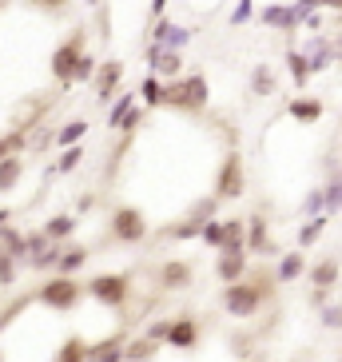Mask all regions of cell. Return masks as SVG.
I'll return each mask as SVG.
<instances>
[{
  "mask_svg": "<svg viewBox=\"0 0 342 362\" xmlns=\"http://www.w3.org/2000/svg\"><path fill=\"white\" fill-rule=\"evenodd\" d=\"M326 223H331V215H314V219H310V223L299 231V247H310V243H314V239L322 235V227H326Z\"/></svg>",
  "mask_w": 342,
  "mask_h": 362,
  "instance_id": "f35d334b",
  "label": "cell"
},
{
  "mask_svg": "<svg viewBox=\"0 0 342 362\" xmlns=\"http://www.w3.org/2000/svg\"><path fill=\"white\" fill-rule=\"evenodd\" d=\"M76 227H80V219H76V215H52V219L44 223V235H48L52 243H68V239L76 235Z\"/></svg>",
  "mask_w": 342,
  "mask_h": 362,
  "instance_id": "4316f807",
  "label": "cell"
},
{
  "mask_svg": "<svg viewBox=\"0 0 342 362\" xmlns=\"http://www.w3.org/2000/svg\"><path fill=\"white\" fill-rule=\"evenodd\" d=\"M247 251H251V255H275L278 251L263 215H251V219H247Z\"/></svg>",
  "mask_w": 342,
  "mask_h": 362,
  "instance_id": "e0dca14e",
  "label": "cell"
},
{
  "mask_svg": "<svg viewBox=\"0 0 342 362\" xmlns=\"http://www.w3.org/2000/svg\"><path fill=\"white\" fill-rule=\"evenodd\" d=\"M12 151H28V128H16L8 136H0V160L12 156Z\"/></svg>",
  "mask_w": 342,
  "mask_h": 362,
  "instance_id": "d590c367",
  "label": "cell"
},
{
  "mask_svg": "<svg viewBox=\"0 0 342 362\" xmlns=\"http://www.w3.org/2000/svg\"><path fill=\"white\" fill-rule=\"evenodd\" d=\"M247 192V168H243V156L239 151H227L223 163H219V171H215V187L211 195L219 203H231V199H243Z\"/></svg>",
  "mask_w": 342,
  "mask_h": 362,
  "instance_id": "8992f818",
  "label": "cell"
},
{
  "mask_svg": "<svg viewBox=\"0 0 342 362\" xmlns=\"http://www.w3.org/2000/svg\"><path fill=\"white\" fill-rule=\"evenodd\" d=\"M302 275H307V255H302V247L299 251H287V255L278 259V267H275L278 283H295V279H302Z\"/></svg>",
  "mask_w": 342,
  "mask_h": 362,
  "instance_id": "d4e9b609",
  "label": "cell"
},
{
  "mask_svg": "<svg viewBox=\"0 0 342 362\" xmlns=\"http://www.w3.org/2000/svg\"><path fill=\"white\" fill-rule=\"evenodd\" d=\"M287 68H290V76H295V84L299 88H307V80L314 72H310V60H307V52H302V48H290L287 52Z\"/></svg>",
  "mask_w": 342,
  "mask_h": 362,
  "instance_id": "d6a6232c",
  "label": "cell"
},
{
  "mask_svg": "<svg viewBox=\"0 0 342 362\" xmlns=\"http://www.w3.org/2000/svg\"><path fill=\"white\" fill-rule=\"evenodd\" d=\"M251 16H255V0H239V4H235V12H231V24L239 28V24H247Z\"/></svg>",
  "mask_w": 342,
  "mask_h": 362,
  "instance_id": "b9f144b4",
  "label": "cell"
},
{
  "mask_svg": "<svg viewBox=\"0 0 342 362\" xmlns=\"http://www.w3.org/2000/svg\"><path fill=\"white\" fill-rule=\"evenodd\" d=\"M322 112H326V107H322L319 96H295V100L287 104V116L299 119V124H319Z\"/></svg>",
  "mask_w": 342,
  "mask_h": 362,
  "instance_id": "44dd1931",
  "label": "cell"
},
{
  "mask_svg": "<svg viewBox=\"0 0 342 362\" xmlns=\"http://www.w3.org/2000/svg\"><path fill=\"white\" fill-rule=\"evenodd\" d=\"M191 279H195V267L187 263V259H167V263H160V271H155V291H163V295L187 291Z\"/></svg>",
  "mask_w": 342,
  "mask_h": 362,
  "instance_id": "30bf717a",
  "label": "cell"
},
{
  "mask_svg": "<svg viewBox=\"0 0 342 362\" xmlns=\"http://www.w3.org/2000/svg\"><path fill=\"white\" fill-rule=\"evenodd\" d=\"M163 8H167V0H151V4H148V16L155 21V16H163Z\"/></svg>",
  "mask_w": 342,
  "mask_h": 362,
  "instance_id": "7dc6e473",
  "label": "cell"
},
{
  "mask_svg": "<svg viewBox=\"0 0 342 362\" xmlns=\"http://www.w3.org/2000/svg\"><path fill=\"white\" fill-rule=\"evenodd\" d=\"M92 259V247H80V243H64L60 251V263H56V275H80Z\"/></svg>",
  "mask_w": 342,
  "mask_h": 362,
  "instance_id": "ffe728a7",
  "label": "cell"
},
{
  "mask_svg": "<svg viewBox=\"0 0 342 362\" xmlns=\"http://www.w3.org/2000/svg\"><path fill=\"white\" fill-rule=\"evenodd\" d=\"M84 295L88 291L80 287V279L76 275H56V271H52V279H44L40 287H36V303H44V307L56 310V315H72Z\"/></svg>",
  "mask_w": 342,
  "mask_h": 362,
  "instance_id": "277c9868",
  "label": "cell"
},
{
  "mask_svg": "<svg viewBox=\"0 0 342 362\" xmlns=\"http://www.w3.org/2000/svg\"><path fill=\"white\" fill-rule=\"evenodd\" d=\"M139 104L148 107H167V80L155 72L143 76V84H139Z\"/></svg>",
  "mask_w": 342,
  "mask_h": 362,
  "instance_id": "7402d4cb",
  "label": "cell"
},
{
  "mask_svg": "<svg viewBox=\"0 0 342 362\" xmlns=\"http://www.w3.org/2000/svg\"><path fill=\"white\" fill-rule=\"evenodd\" d=\"M60 251H64V243H48L44 251H36V255L28 259V267H33V271H56V263H60Z\"/></svg>",
  "mask_w": 342,
  "mask_h": 362,
  "instance_id": "e575fe53",
  "label": "cell"
},
{
  "mask_svg": "<svg viewBox=\"0 0 342 362\" xmlns=\"http://www.w3.org/2000/svg\"><path fill=\"white\" fill-rule=\"evenodd\" d=\"M199 339H204L199 319H195V315H175V319H171V334H167L163 346H171V351H195Z\"/></svg>",
  "mask_w": 342,
  "mask_h": 362,
  "instance_id": "4fadbf2b",
  "label": "cell"
},
{
  "mask_svg": "<svg viewBox=\"0 0 342 362\" xmlns=\"http://www.w3.org/2000/svg\"><path fill=\"white\" fill-rule=\"evenodd\" d=\"M124 342H128V330H116V334L92 342L88 346V362H124Z\"/></svg>",
  "mask_w": 342,
  "mask_h": 362,
  "instance_id": "ac0fdd59",
  "label": "cell"
},
{
  "mask_svg": "<svg viewBox=\"0 0 342 362\" xmlns=\"http://www.w3.org/2000/svg\"><path fill=\"white\" fill-rule=\"evenodd\" d=\"M84 4H88V8H96V4H100V0H84Z\"/></svg>",
  "mask_w": 342,
  "mask_h": 362,
  "instance_id": "681fc988",
  "label": "cell"
},
{
  "mask_svg": "<svg viewBox=\"0 0 342 362\" xmlns=\"http://www.w3.org/2000/svg\"><path fill=\"white\" fill-rule=\"evenodd\" d=\"M163 342L148 339V334H139V339H128L124 342V362H155Z\"/></svg>",
  "mask_w": 342,
  "mask_h": 362,
  "instance_id": "cb8c5ba5",
  "label": "cell"
},
{
  "mask_svg": "<svg viewBox=\"0 0 342 362\" xmlns=\"http://www.w3.org/2000/svg\"><path fill=\"white\" fill-rule=\"evenodd\" d=\"M259 24H267V28H275V33H295V28L302 24V12H299L295 0H290V4L275 0V4H267V8H259Z\"/></svg>",
  "mask_w": 342,
  "mask_h": 362,
  "instance_id": "5bb4252c",
  "label": "cell"
},
{
  "mask_svg": "<svg viewBox=\"0 0 342 362\" xmlns=\"http://www.w3.org/2000/svg\"><path fill=\"white\" fill-rule=\"evenodd\" d=\"M0 12H4V0H0Z\"/></svg>",
  "mask_w": 342,
  "mask_h": 362,
  "instance_id": "f907efd6",
  "label": "cell"
},
{
  "mask_svg": "<svg viewBox=\"0 0 342 362\" xmlns=\"http://www.w3.org/2000/svg\"><path fill=\"white\" fill-rule=\"evenodd\" d=\"M16 267H20V263L0 247V287H12V283H16Z\"/></svg>",
  "mask_w": 342,
  "mask_h": 362,
  "instance_id": "ab89813d",
  "label": "cell"
},
{
  "mask_svg": "<svg viewBox=\"0 0 342 362\" xmlns=\"http://www.w3.org/2000/svg\"><path fill=\"white\" fill-rule=\"evenodd\" d=\"M215 207H219V199H215V195H207L204 203H195L191 211L183 215L179 223H171L167 235H171V239H199V231H204V223L215 215Z\"/></svg>",
  "mask_w": 342,
  "mask_h": 362,
  "instance_id": "9c48e42d",
  "label": "cell"
},
{
  "mask_svg": "<svg viewBox=\"0 0 342 362\" xmlns=\"http://www.w3.org/2000/svg\"><path fill=\"white\" fill-rule=\"evenodd\" d=\"M139 92H124V96L112 100V112H107V128L112 132H124V136H131V132L139 128Z\"/></svg>",
  "mask_w": 342,
  "mask_h": 362,
  "instance_id": "8fae6325",
  "label": "cell"
},
{
  "mask_svg": "<svg viewBox=\"0 0 342 362\" xmlns=\"http://www.w3.org/2000/svg\"><path fill=\"white\" fill-rule=\"evenodd\" d=\"M124 72H128V64H124V60H100L96 76H92V88H96V96L104 100V104H112V100L119 96Z\"/></svg>",
  "mask_w": 342,
  "mask_h": 362,
  "instance_id": "7c38bea8",
  "label": "cell"
},
{
  "mask_svg": "<svg viewBox=\"0 0 342 362\" xmlns=\"http://www.w3.org/2000/svg\"><path fill=\"white\" fill-rule=\"evenodd\" d=\"M331 48H334V60H342V24L334 28V36H331Z\"/></svg>",
  "mask_w": 342,
  "mask_h": 362,
  "instance_id": "bcb514c9",
  "label": "cell"
},
{
  "mask_svg": "<svg viewBox=\"0 0 342 362\" xmlns=\"http://www.w3.org/2000/svg\"><path fill=\"white\" fill-rule=\"evenodd\" d=\"M211 100V84H207L204 72H187L167 80V107L171 112H187V116H199Z\"/></svg>",
  "mask_w": 342,
  "mask_h": 362,
  "instance_id": "7a4b0ae2",
  "label": "cell"
},
{
  "mask_svg": "<svg viewBox=\"0 0 342 362\" xmlns=\"http://www.w3.org/2000/svg\"><path fill=\"white\" fill-rule=\"evenodd\" d=\"M199 239H204V247H211V251H219V243H223V219H207L204 231H199Z\"/></svg>",
  "mask_w": 342,
  "mask_h": 362,
  "instance_id": "74e56055",
  "label": "cell"
},
{
  "mask_svg": "<svg viewBox=\"0 0 342 362\" xmlns=\"http://www.w3.org/2000/svg\"><path fill=\"white\" fill-rule=\"evenodd\" d=\"M322 327L338 330L342 327V307H322Z\"/></svg>",
  "mask_w": 342,
  "mask_h": 362,
  "instance_id": "ee69618b",
  "label": "cell"
},
{
  "mask_svg": "<svg viewBox=\"0 0 342 362\" xmlns=\"http://www.w3.org/2000/svg\"><path fill=\"white\" fill-rule=\"evenodd\" d=\"M88 132H92V124H88V119H68V124H60V128H56V148H72V144H80Z\"/></svg>",
  "mask_w": 342,
  "mask_h": 362,
  "instance_id": "f546056e",
  "label": "cell"
},
{
  "mask_svg": "<svg viewBox=\"0 0 342 362\" xmlns=\"http://www.w3.org/2000/svg\"><path fill=\"white\" fill-rule=\"evenodd\" d=\"M84 144H72V148H60V160H56V171H60V175H72L76 168H80V163H84Z\"/></svg>",
  "mask_w": 342,
  "mask_h": 362,
  "instance_id": "836d02e7",
  "label": "cell"
},
{
  "mask_svg": "<svg viewBox=\"0 0 342 362\" xmlns=\"http://www.w3.org/2000/svg\"><path fill=\"white\" fill-rule=\"evenodd\" d=\"M52 362H88V342L80 339V334H68V339L60 342V351H56Z\"/></svg>",
  "mask_w": 342,
  "mask_h": 362,
  "instance_id": "1f68e13d",
  "label": "cell"
},
{
  "mask_svg": "<svg viewBox=\"0 0 342 362\" xmlns=\"http://www.w3.org/2000/svg\"><path fill=\"white\" fill-rule=\"evenodd\" d=\"M251 92H255V96H275V92H278L275 68H271V64H255V68H251Z\"/></svg>",
  "mask_w": 342,
  "mask_h": 362,
  "instance_id": "f1b7e54d",
  "label": "cell"
},
{
  "mask_svg": "<svg viewBox=\"0 0 342 362\" xmlns=\"http://www.w3.org/2000/svg\"><path fill=\"white\" fill-rule=\"evenodd\" d=\"M251 271V251H219L215 259V279L219 283H239Z\"/></svg>",
  "mask_w": 342,
  "mask_h": 362,
  "instance_id": "2e32d148",
  "label": "cell"
},
{
  "mask_svg": "<svg viewBox=\"0 0 342 362\" xmlns=\"http://www.w3.org/2000/svg\"><path fill=\"white\" fill-rule=\"evenodd\" d=\"M0 362H4V354H0Z\"/></svg>",
  "mask_w": 342,
  "mask_h": 362,
  "instance_id": "816d5d0a",
  "label": "cell"
},
{
  "mask_svg": "<svg viewBox=\"0 0 342 362\" xmlns=\"http://www.w3.org/2000/svg\"><path fill=\"white\" fill-rule=\"evenodd\" d=\"M302 52H307V60H310V72H322V68L334 64V48H331V36L326 33H314Z\"/></svg>",
  "mask_w": 342,
  "mask_h": 362,
  "instance_id": "d6986e66",
  "label": "cell"
},
{
  "mask_svg": "<svg viewBox=\"0 0 342 362\" xmlns=\"http://www.w3.org/2000/svg\"><path fill=\"white\" fill-rule=\"evenodd\" d=\"M8 223H12V211H8V207H0V231H4Z\"/></svg>",
  "mask_w": 342,
  "mask_h": 362,
  "instance_id": "c3c4849f",
  "label": "cell"
},
{
  "mask_svg": "<svg viewBox=\"0 0 342 362\" xmlns=\"http://www.w3.org/2000/svg\"><path fill=\"white\" fill-rule=\"evenodd\" d=\"M307 275H310V283H314V287H326V291H331L334 283H338V259H319V263L310 267Z\"/></svg>",
  "mask_w": 342,
  "mask_h": 362,
  "instance_id": "4dcf8cb0",
  "label": "cell"
},
{
  "mask_svg": "<svg viewBox=\"0 0 342 362\" xmlns=\"http://www.w3.org/2000/svg\"><path fill=\"white\" fill-rule=\"evenodd\" d=\"M28 4H36L40 12H64L68 0H28Z\"/></svg>",
  "mask_w": 342,
  "mask_h": 362,
  "instance_id": "f6af8a7d",
  "label": "cell"
},
{
  "mask_svg": "<svg viewBox=\"0 0 342 362\" xmlns=\"http://www.w3.org/2000/svg\"><path fill=\"white\" fill-rule=\"evenodd\" d=\"M88 298H96L100 307H128L131 303V291H136V279H131V271H104V275H92L88 279Z\"/></svg>",
  "mask_w": 342,
  "mask_h": 362,
  "instance_id": "3957f363",
  "label": "cell"
},
{
  "mask_svg": "<svg viewBox=\"0 0 342 362\" xmlns=\"http://www.w3.org/2000/svg\"><path fill=\"white\" fill-rule=\"evenodd\" d=\"M96 68H100V60L92 52H84V56H80V64H76V72H72V84H92Z\"/></svg>",
  "mask_w": 342,
  "mask_h": 362,
  "instance_id": "8d00e7d4",
  "label": "cell"
},
{
  "mask_svg": "<svg viewBox=\"0 0 342 362\" xmlns=\"http://www.w3.org/2000/svg\"><path fill=\"white\" fill-rule=\"evenodd\" d=\"M143 60H148V72L163 76V80H175V76H183V52H179V48H167V44L148 40V52H143Z\"/></svg>",
  "mask_w": 342,
  "mask_h": 362,
  "instance_id": "ba28073f",
  "label": "cell"
},
{
  "mask_svg": "<svg viewBox=\"0 0 342 362\" xmlns=\"http://www.w3.org/2000/svg\"><path fill=\"white\" fill-rule=\"evenodd\" d=\"M107 239L112 243H143L148 239V219H143V211L119 203L116 211L107 215Z\"/></svg>",
  "mask_w": 342,
  "mask_h": 362,
  "instance_id": "52a82bcc",
  "label": "cell"
},
{
  "mask_svg": "<svg viewBox=\"0 0 342 362\" xmlns=\"http://www.w3.org/2000/svg\"><path fill=\"white\" fill-rule=\"evenodd\" d=\"M0 247H4L16 263H28V235H24L20 227H12V223L4 227V231H0Z\"/></svg>",
  "mask_w": 342,
  "mask_h": 362,
  "instance_id": "484cf974",
  "label": "cell"
},
{
  "mask_svg": "<svg viewBox=\"0 0 342 362\" xmlns=\"http://www.w3.org/2000/svg\"><path fill=\"white\" fill-rule=\"evenodd\" d=\"M275 287H278L275 275H267V271H247V279H239V283H223L219 307L231 319H255L259 310H263V303L275 295Z\"/></svg>",
  "mask_w": 342,
  "mask_h": 362,
  "instance_id": "6da1fadb",
  "label": "cell"
},
{
  "mask_svg": "<svg viewBox=\"0 0 342 362\" xmlns=\"http://www.w3.org/2000/svg\"><path fill=\"white\" fill-rule=\"evenodd\" d=\"M219 251H247V219H223V243Z\"/></svg>",
  "mask_w": 342,
  "mask_h": 362,
  "instance_id": "83f0119b",
  "label": "cell"
},
{
  "mask_svg": "<svg viewBox=\"0 0 342 362\" xmlns=\"http://www.w3.org/2000/svg\"><path fill=\"white\" fill-rule=\"evenodd\" d=\"M88 52V33L84 28H76L68 40H60L52 48V60H48V68H52V76L60 80V88H72V72L76 64H80V56Z\"/></svg>",
  "mask_w": 342,
  "mask_h": 362,
  "instance_id": "5b68a950",
  "label": "cell"
},
{
  "mask_svg": "<svg viewBox=\"0 0 342 362\" xmlns=\"http://www.w3.org/2000/svg\"><path fill=\"white\" fill-rule=\"evenodd\" d=\"M24 180V156L20 151H12V156H4L0 160V195L16 192V183Z\"/></svg>",
  "mask_w": 342,
  "mask_h": 362,
  "instance_id": "603a6c76",
  "label": "cell"
},
{
  "mask_svg": "<svg viewBox=\"0 0 342 362\" xmlns=\"http://www.w3.org/2000/svg\"><path fill=\"white\" fill-rule=\"evenodd\" d=\"M299 8H331V12H342V0H295Z\"/></svg>",
  "mask_w": 342,
  "mask_h": 362,
  "instance_id": "7bdbcfd3",
  "label": "cell"
},
{
  "mask_svg": "<svg viewBox=\"0 0 342 362\" xmlns=\"http://www.w3.org/2000/svg\"><path fill=\"white\" fill-rule=\"evenodd\" d=\"M143 334H148V339H155V342H167V334H171V319H151Z\"/></svg>",
  "mask_w": 342,
  "mask_h": 362,
  "instance_id": "60d3db41",
  "label": "cell"
},
{
  "mask_svg": "<svg viewBox=\"0 0 342 362\" xmlns=\"http://www.w3.org/2000/svg\"><path fill=\"white\" fill-rule=\"evenodd\" d=\"M151 40L155 44H167V48H187V44L195 40V28H187V24H175L171 16H155L151 21Z\"/></svg>",
  "mask_w": 342,
  "mask_h": 362,
  "instance_id": "9a60e30c",
  "label": "cell"
}]
</instances>
